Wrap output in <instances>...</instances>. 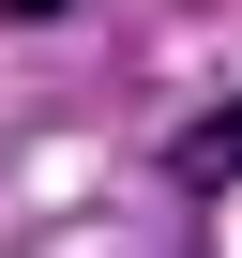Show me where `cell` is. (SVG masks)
<instances>
[{
	"mask_svg": "<svg viewBox=\"0 0 242 258\" xmlns=\"http://www.w3.org/2000/svg\"><path fill=\"white\" fill-rule=\"evenodd\" d=\"M0 16H61V0H0Z\"/></svg>",
	"mask_w": 242,
	"mask_h": 258,
	"instance_id": "2",
	"label": "cell"
},
{
	"mask_svg": "<svg viewBox=\"0 0 242 258\" xmlns=\"http://www.w3.org/2000/svg\"><path fill=\"white\" fill-rule=\"evenodd\" d=\"M182 182H242V106H212L197 137H182Z\"/></svg>",
	"mask_w": 242,
	"mask_h": 258,
	"instance_id": "1",
	"label": "cell"
}]
</instances>
